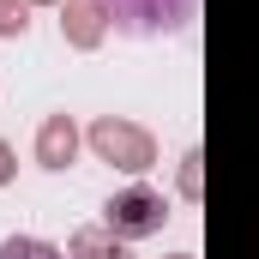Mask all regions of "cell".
Returning a JSON list of instances; mask_svg holds the SVG:
<instances>
[{
    "label": "cell",
    "mask_w": 259,
    "mask_h": 259,
    "mask_svg": "<svg viewBox=\"0 0 259 259\" xmlns=\"http://www.w3.org/2000/svg\"><path fill=\"white\" fill-rule=\"evenodd\" d=\"M84 145L97 151V163H109V169H121V175L157 169V139H151V127H139L127 115H97L91 133H84Z\"/></svg>",
    "instance_id": "obj_1"
},
{
    "label": "cell",
    "mask_w": 259,
    "mask_h": 259,
    "mask_svg": "<svg viewBox=\"0 0 259 259\" xmlns=\"http://www.w3.org/2000/svg\"><path fill=\"white\" fill-rule=\"evenodd\" d=\"M163 223H169V199L157 193V187H121V193L103 205V229L115 241H145Z\"/></svg>",
    "instance_id": "obj_2"
},
{
    "label": "cell",
    "mask_w": 259,
    "mask_h": 259,
    "mask_svg": "<svg viewBox=\"0 0 259 259\" xmlns=\"http://www.w3.org/2000/svg\"><path fill=\"white\" fill-rule=\"evenodd\" d=\"M193 12L199 0H109V18L127 36H175L193 24Z\"/></svg>",
    "instance_id": "obj_3"
},
{
    "label": "cell",
    "mask_w": 259,
    "mask_h": 259,
    "mask_svg": "<svg viewBox=\"0 0 259 259\" xmlns=\"http://www.w3.org/2000/svg\"><path fill=\"white\" fill-rule=\"evenodd\" d=\"M109 30H115L109 0H61V36H66V49L91 55V49H103Z\"/></svg>",
    "instance_id": "obj_4"
},
{
    "label": "cell",
    "mask_w": 259,
    "mask_h": 259,
    "mask_svg": "<svg viewBox=\"0 0 259 259\" xmlns=\"http://www.w3.org/2000/svg\"><path fill=\"white\" fill-rule=\"evenodd\" d=\"M78 139H84V133H78V121H72V115H42V127H36V163H42V169H55V175H61V169H72Z\"/></svg>",
    "instance_id": "obj_5"
},
{
    "label": "cell",
    "mask_w": 259,
    "mask_h": 259,
    "mask_svg": "<svg viewBox=\"0 0 259 259\" xmlns=\"http://www.w3.org/2000/svg\"><path fill=\"white\" fill-rule=\"evenodd\" d=\"M66 259H133V253H127V241H115L109 229H78L66 241Z\"/></svg>",
    "instance_id": "obj_6"
},
{
    "label": "cell",
    "mask_w": 259,
    "mask_h": 259,
    "mask_svg": "<svg viewBox=\"0 0 259 259\" xmlns=\"http://www.w3.org/2000/svg\"><path fill=\"white\" fill-rule=\"evenodd\" d=\"M0 259H66V253L49 247V241H36V235H6L0 241Z\"/></svg>",
    "instance_id": "obj_7"
},
{
    "label": "cell",
    "mask_w": 259,
    "mask_h": 259,
    "mask_svg": "<svg viewBox=\"0 0 259 259\" xmlns=\"http://www.w3.org/2000/svg\"><path fill=\"white\" fill-rule=\"evenodd\" d=\"M30 30V0H0V36H24Z\"/></svg>",
    "instance_id": "obj_8"
},
{
    "label": "cell",
    "mask_w": 259,
    "mask_h": 259,
    "mask_svg": "<svg viewBox=\"0 0 259 259\" xmlns=\"http://www.w3.org/2000/svg\"><path fill=\"white\" fill-rule=\"evenodd\" d=\"M199 163H205L199 151H187V157H181V193H187V199H199V193H205V181H199Z\"/></svg>",
    "instance_id": "obj_9"
},
{
    "label": "cell",
    "mask_w": 259,
    "mask_h": 259,
    "mask_svg": "<svg viewBox=\"0 0 259 259\" xmlns=\"http://www.w3.org/2000/svg\"><path fill=\"white\" fill-rule=\"evenodd\" d=\"M12 181H18V151L0 139V187H12Z\"/></svg>",
    "instance_id": "obj_10"
},
{
    "label": "cell",
    "mask_w": 259,
    "mask_h": 259,
    "mask_svg": "<svg viewBox=\"0 0 259 259\" xmlns=\"http://www.w3.org/2000/svg\"><path fill=\"white\" fill-rule=\"evenodd\" d=\"M30 6H61V0H30Z\"/></svg>",
    "instance_id": "obj_11"
},
{
    "label": "cell",
    "mask_w": 259,
    "mask_h": 259,
    "mask_svg": "<svg viewBox=\"0 0 259 259\" xmlns=\"http://www.w3.org/2000/svg\"><path fill=\"white\" fill-rule=\"evenodd\" d=\"M169 259H193V253H169Z\"/></svg>",
    "instance_id": "obj_12"
}]
</instances>
